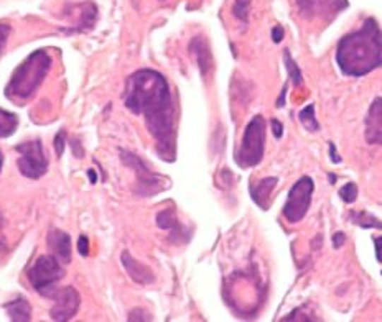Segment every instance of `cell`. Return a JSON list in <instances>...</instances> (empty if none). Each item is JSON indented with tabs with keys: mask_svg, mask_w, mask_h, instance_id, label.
<instances>
[{
	"mask_svg": "<svg viewBox=\"0 0 382 322\" xmlns=\"http://www.w3.org/2000/svg\"><path fill=\"white\" fill-rule=\"evenodd\" d=\"M282 38H284V28L275 27L274 30H272V39H274L275 43L282 42Z\"/></svg>",
	"mask_w": 382,
	"mask_h": 322,
	"instance_id": "f546056e",
	"label": "cell"
},
{
	"mask_svg": "<svg viewBox=\"0 0 382 322\" xmlns=\"http://www.w3.org/2000/svg\"><path fill=\"white\" fill-rule=\"evenodd\" d=\"M350 221L351 224L363 227V229H382V222L366 211H351Z\"/></svg>",
	"mask_w": 382,
	"mask_h": 322,
	"instance_id": "e0dca14e",
	"label": "cell"
},
{
	"mask_svg": "<svg viewBox=\"0 0 382 322\" xmlns=\"http://www.w3.org/2000/svg\"><path fill=\"white\" fill-rule=\"evenodd\" d=\"M88 176H89V180H91V182L94 185V182L97 181V178H96V173H94V170H88Z\"/></svg>",
	"mask_w": 382,
	"mask_h": 322,
	"instance_id": "1f68e13d",
	"label": "cell"
},
{
	"mask_svg": "<svg viewBox=\"0 0 382 322\" xmlns=\"http://www.w3.org/2000/svg\"><path fill=\"white\" fill-rule=\"evenodd\" d=\"M340 196L345 202L353 204V202L356 201V197H358V186H356L354 182H346V185L340 190Z\"/></svg>",
	"mask_w": 382,
	"mask_h": 322,
	"instance_id": "7402d4cb",
	"label": "cell"
},
{
	"mask_svg": "<svg viewBox=\"0 0 382 322\" xmlns=\"http://www.w3.org/2000/svg\"><path fill=\"white\" fill-rule=\"evenodd\" d=\"M126 107L142 116L157 142V153L165 161H175V106L165 76L153 69H138L129 76L124 94Z\"/></svg>",
	"mask_w": 382,
	"mask_h": 322,
	"instance_id": "6da1fadb",
	"label": "cell"
},
{
	"mask_svg": "<svg viewBox=\"0 0 382 322\" xmlns=\"http://www.w3.org/2000/svg\"><path fill=\"white\" fill-rule=\"evenodd\" d=\"M54 150H56V155L61 156L64 151V132L59 130L56 138H54Z\"/></svg>",
	"mask_w": 382,
	"mask_h": 322,
	"instance_id": "cb8c5ba5",
	"label": "cell"
},
{
	"mask_svg": "<svg viewBox=\"0 0 382 322\" xmlns=\"http://www.w3.org/2000/svg\"><path fill=\"white\" fill-rule=\"evenodd\" d=\"M8 35H10V27H8V25L0 23V53H2L5 43H7Z\"/></svg>",
	"mask_w": 382,
	"mask_h": 322,
	"instance_id": "d4e9b609",
	"label": "cell"
},
{
	"mask_svg": "<svg viewBox=\"0 0 382 322\" xmlns=\"http://www.w3.org/2000/svg\"><path fill=\"white\" fill-rule=\"evenodd\" d=\"M300 13L305 18H330L343 10L346 0H297Z\"/></svg>",
	"mask_w": 382,
	"mask_h": 322,
	"instance_id": "30bf717a",
	"label": "cell"
},
{
	"mask_svg": "<svg viewBox=\"0 0 382 322\" xmlns=\"http://www.w3.org/2000/svg\"><path fill=\"white\" fill-rule=\"evenodd\" d=\"M265 151V120L262 116L252 117L247 123L239 150L236 151V163L241 168L257 166Z\"/></svg>",
	"mask_w": 382,
	"mask_h": 322,
	"instance_id": "277c9868",
	"label": "cell"
},
{
	"mask_svg": "<svg viewBox=\"0 0 382 322\" xmlns=\"http://www.w3.org/2000/svg\"><path fill=\"white\" fill-rule=\"evenodd\" d=\"M49 298L54 299V306L49 311V316H52L53 321L73 319L79 311V304H81L79 293L73 286L54 290Z\"/></svg>",
	"mask_w": 382,
	"mask_h": 322,
	"instance_id": "9c48e42d",
	"label": "cell"
},
{
	"mask_svg": "<svg viewBox=\"0 0 382 322\" xmlns=\"http://www.w3.org/2000/svg\"><path fill=\"white\" fill-rule=\"evenodd\" d=\"M78 250H79V254H81L83 256L89 255V240H88L86 235L79 237V240H78Z\"/></svg>",
	"mask_w": 382,
	"mask_h": 322,
	"instance_id": "484cf974",
	"label": "cell"
},
{
	"mask_svg": "<svg viewBox=\"0 0 382 322\" xmlns=\"http://www.w3.org/2000/svg\"><path fill=\"white\" fill-rule=\"evenodd\" d=\"M2 165H4V155H2V151H0V170H2Z\"/></svg>",
	"mask_w": 382,
	"mask_h": 322,
	"instance_id": "d6a6232c",
	"label": "cell"
},
{
	"mask_svg": "<svg viewBox=\"0 0 382 322\" xmlns=\"http://www.w3.org/2000/svg\"><path fill=\"white\" fill-rule=\"evenodd\" d=\"M345 242H346V235L343 234V232H338V234H335L333 237V247L336 250H340L341 247L345 245Z\"/></svg>",
	"mask_w": 382,
	"mask_h": 322,
	"instance_id": "4316f807",
	"label": "cell"
},
{
	"mask_svg": "<svg viewBox=\"0 0 382 322\" xmlns=\"http://www.w3.org/2000/svg\"><path fill=\"white\" fill-rule=\"evenodd\" d=\"M299 118H300L302 125H304L309 132H318L320 130V123L315 117V106H314V104H310V106L302 109Z\"/></svg>",
	"mask_w": 382,
	"mask_h": 322,
	"instance_id": "d6986e66",
	"label": "cell"
},
{
	"mask_svg": "<svg viewBox=\"0 0 382 322\" xmlns=\"http://www.w3.org/2000/svg\"><path fill=\"white\" fill-rule=\"evenodd\" d=\"M52 68V58L43 49H37L20 66L15 69L12 78L5 87V97L15 104L28 101L42 86Z\"/></svg>",
	"mask_w": 382,
	"mask_h": 322,
	"instance_id": "3957f363",
	"label": "cell"
},
{
	"mask_svg": "<svg viewBox=\"0 0 382 322\" xmlns=\"http://www.w3.org/2000/svg\"><path fill=\"white\" fill-rule=\"evenodd\" d=\"M17 127H18L17 116L0 109V138H7L10 135H13Z\"/></svg>",
	"mask_w": 382,
	"mask_h": 322,
	"instance_id": "ac0fdd59",
	"label": "cell"
},
{
	"mask_svg": "<svg viewBox=\"0 0 382 322\" xmlns=\"http://www.w3.org/2000/svg\"><path fill=\"white\" fill-rule=\"evenodd\" d=\"M63 266L54 255H42L37 261L30 266L27 271V278L30 285L33 286V290H37L40 295L43 296H52L54 286L59 280L63 278Z\"/></svg>",
	"mask_w": 382,
	"mask_h": 322,
	"instance_id": "5b68a950",
	"label": "cell"
},
{
	"mask_svg": "<svg viewBox=\"0 0 382 322\" xmlns=\"http://www.w3.org/2000/svg\"><path fill=\"white\" fill-rule=\"evenodd\" d=\"M18 170L30 180H38L48 171V161L44 158L43 147L40 140H30L17 145Z\"/></svg>",
	"mask_w": 382,
	"mask_h": 322,
	"instance_id": "52a82bcc",
	"label": "cell"
},
{
	"mask_svg": "<svg viewBox=\"0 0 382 322\" xmlns=\"http://www.w3.org/2000/svg\"><path fill=\"white\" fill-rule=\"evenodd\" d=\"M330 156H331V160H333V163H341V158L338 153H336L335 143H330Z\"/></svg>",
	"mask_w": 382,
	"mask_h": 322,
	"instance_id": "4dcf8cb0",
	"label": "cell"
},
{
	"mask_svg": "<svg viewBox=\"0 0 382 322\" xmlns=\"http://www.w3.org/2000/svg\"><path fill=\"white\" fill-rule=\"evenodd\" d=\"M364 137L369 145H382V97H376L366 116Z\"/></svg>",
	"mask_w": 382,
	"mask_h": 322,
	"instance_id": "8fae6325",
	"label": "cell"
},
{
	"mask_svg": "<svg viewBox=\"0 0 382 322\" xmlns=\"http://www.w3.org/2000/svg\"><path fill=\"white\" fill-rule=\"evenodd\" d=\"M272 130H274V135L275 138H282V135H284V125L279 120H272Z\"/></svg>",
	"mask_w": 382,
	"mask_h": 322,
	"instance_id": "83f0119b",
	"label": "cell"
},
{
	"mask_svg": "<svg viewBox=\"0 0 382 322\" xmlns=\"http://www.w3.org/2000/svg\"><path fill=\"white\" fill-rule=\"evenodd\" d=\"M277 182H279V180H277L275 176H269V178H264V180H261L259 182L251 185L249 187L251 197H252V201L261 207V209L267 211L270 207V196H272V191L275 190Z\"/></svg>",
	"mask_w": 382,
	"mask_h": 322,
	"instance_id": "5bb4252c",
	"label": "cell"
},
{
	"mask_svg": "<svg viewBox=\"0 0 382 322\" xmlns=\"http://www.w3.org/2000/svg\"><path fill=\"white\" fill-rule=\"evenodd\" d=\"M249 7H251V0H236L234 8L232 12L242 22H247V17H249Z\"/></svg>",
	"mask_w": 382,
	"mask_h": 322,
	"instance_id": "603a6c76",
	"label": "cell"
},
{
	"mask_svg": "<svg viewBox=\"0 0 382 322\" xmlns=\"http://www.w3.org/2000/svg\"><path fill=\"white\" fill-rule=\"evenodd\" d=\"M48 247L53 250V255L61 261L69 264L71 261V239L66 232L59 229H52L48 232Z\"/></svg>",
	"mask_w": 382,
	"mask_h": 322,
	"instance_id": "7c38bea8",
	"label": "cell"
},
{
	"mask_svg": "<svg viewBox=\"0 0 382 322\" xmlns=\"http://www.w3.org/2000/svg\"><path fill=\"white\" fill-rule=\"evenodd\" d=\"M121 158L124 161V165L132 168L133 171H136L137 176V190L136 192L141 196H153L157 194V192H160L163 190L162 186V176L155 175V173L150 171V168H148L141 156L133 155L131 151L122 150L121 151Z\"/></svg>",
	"mask_w": 382,
	"mask_h": 322,
	"instance_id": "ba28073f",
	"label": "cell"
},
{
	"mask_svg": "<svg viewBox=\"0 0 382 322\" xmlns=\"http://www.w3.org/2000/svg\"><path fill=\"white\" fill-rule=\"evenodd\" d=\"M336 63L350 78H363L382 66V32L374 18H368L358 32L341 38Z\"/></svg>",
	"mask_w": 382,
	"mask_h": 322,
	"instance_id": "7a4b0ae2",
	"label": "cell"
},
{
	"mask_svg": "<svg viewBox=\"0 0 382 322\" xmlns=\"http://www.w3.org/2000/svg\"><path fill=\"white\" fill-rule=\"evenodd\" d=\"M315 191V182L310 176H302L299 181L292 186L289 191V197L282 209V214L290 224H297L306 216V212L310 209L311 204V196Z\"/></svg>",
	"mask_w": 382,
	"mask_h": 322,
	"instance_id": "8992f818",
	"label": "cell"
},
{
	"mask_svg": "<svg viewBox=\"0 0 382 322\" xmlns=\"http://www.w3.org/2000/svg\"><path fill=\"white\" fill-rule=\"evenodd\" d=\"M121 261L124 265V268L129 273V276L136 281L138 285H150L155 281V275L152 273V270L148 266L142 265L141 261H137L133 256L129 254V252H124L121 256Z\"/></svg>",
	"mask_w": 382,
	"mask_h": 322,
	"instance_id": "4fadbf2b",
	"label": "cell"
},
{
	"mask_svg": "<svg viewBox=\"0 0 382 322\" xmlns=\"http://www.w3.org/2000/svg\"><path fill=\"white\" fill-rule=\"evenodd\" d=\"M374 245H376V259L382 264V237H374Z\"/></svg>",
	"mask_w": 382,
	"mask_h": 322,
	"instance_id": "f1b7e54d",
	"label": "cell"
},
{
	"mask_svg": "<svg viewBox=\"0 0 382 322\" xmlns=\"http://www.w3.org/2000/svg\"><path fill=\"white\" fill-rule=\"evenodd\" d=\"M284 63H285V66H287V71H289V74H290L292 82H294V86L295 87L302 86V84H304V74H302L300 68L297 66L295 59L290 56L289 51H284Z\"/></svg>",
	"mask_w": 382,
	"mask_h": 322,
	"instance_id": "ffe728a7",
	"label": "cell"
},
{
	"mask_svg": "<svg viewBox=\"0 0 382 322\" xmlns=\"http://www.w3.org/2000/svg\"><path fill=\"white\" fill-rule=\"evenodd\" d=\"M191 51H195L193 54H195L196 59H198V64H200V69H201V74L205 76V74L210 71L211 69V54H210V48H208L206 42L203 38H195L190 44Z\"/></svg>",
	"mask_w": 382,
	"mask_h": 322,
	"instance_id": "9a60e30c",
	"label": "cell"
},
{
	"mask_svg": "<svg viewBox=\"0 0 382 322\" xmlns=\"http://www.w3.org/2000/svg\"><path fill=\"white\" fill-rule=\"evenodd\" d=\"M5 309H7L8 318L15 321V322H27L32 319V308H30L28 301L27 299H15L12 303H8L5 306Z\"/></svg>",
	"mask_w": 382,
	"mask_h": 322,
	"instance_id": "2e32d148",
	"label": "cell"
},
{
	"mask_svg": "<svg viewBox=\"0 0 382 322\" xmlns=\"http://www.w3.org/2000/svg\"><path fill=\"white\" fill-rule=\"evenodd\" d=\"M157 224L160 229H165V230H173V229H178V221L175 217V212L173 211H162L158 212L157 216Z\"/></svg>",
	"mask_w": 382,
	"mask_h": 322,
	"instance_id": "44dd1931",
	"label": "cell"
}]
</instances>
